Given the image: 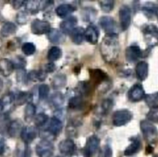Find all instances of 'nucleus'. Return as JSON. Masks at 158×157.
<instances>
[{"instance_id": "f257e3e1", "label": "nucleus", "mask_w": 158, "mask_h": 157, "mask_svg": "<svg viewBox=\"0 0 158 157\" xmlns=\"http://www.w3.org/2000/svg\"><path fill=\"white\" fill-rule=\"evenodd\" d=\"M100 54L106 62L113 63L118 59L120 51L117 34H106L100 43Z\"/></svg>"}, {"instance_id": "f03ea898", "label": "nucleus", "mask_w": 158, "mask_h": 157, "mask_svg": "<svg viewBox=\"0 0 158 157\" xmlns=\"http://www.w3.org/2000/svg\"><path fill=\"white\" fill-rule=\"evenodd\" d=\"M133 119V113L128 109H120L116 111L112 117L114 126L120 127L126 125Z\"/></svg>"}, {"instance_id": "7ed1b4c3", "label": "nucleus", "mask_w": 158, "mask_h": 157, "mask_svg": "<svg viewBox=\"0 0 158 157\" xmlns=\"http://www.w3.org/2000/svg\"><path fill=\"white\" fill-rule=\"evenodd\" d=\"M140 126L145 140L148 142H154L157 135V129L155 125L149 121L143 120L140 122Z\"/></svg>"}, {"instance_id": "20e7f679", "label": "nucleus", "mask_w": 158, "mask_h": 157, "mask_svg": "<svg viewBox=\"0 0 158 157\" xmlns=\"http://www.w3.org/2000/svg\"><path fill=\"white\" fill-rule=\"evenodd\" d=\"M89 75L91 80L90 85L95 87L102 86L103 85H106L110 81L107 74L100 69L89 70Z\"/></svg>"}, {"instance_id": "39448f33", "label": "nucleus", "mask_w": 158, "mask_h": 157, "mask_svg": "<svg viewBox=\"0 0 158 157\" xmlns=\"http://www.w3.org/2000/svg\"><path fill=\"white\" fill-rule=\"evenodd\" d=\"M145 40L149 46L158 45V28L153 24L147 25L143 29Z\"/></svg>"}, {"instance_id": "423d86ee", "label": "nucleus", "mask_w": 158, "mask_h": 157, "mask_svg": "<svg viewBox=\"0 0 158 157\" xmlns=\"http://www.w3.org/2000/svg\"><path fill=\"white\" fill-rule=\"evenodd\" d=\"M54 146L52 142L42 139L35 147V152L39 157H52L54 154Z\"/></svg>"}, {"instance_id": "0eeeda50", "label": "nucleus", "mask_w": 158, "mask_h": 157, "mask_svg": "<svg viewBox=\"0 0 158 157\" xmlns=\"http://www.w3.org/2000/svg\"><path fill=\"white\" fill-rule=\"evenodd\" d=\"M51 29L50 23L48 21L35 19L31 23V31L35 35H43L47 34Z\"/></svg>"}, {"instance_id": "6e6552de", "label": "nucleus", "mask_w": 158, "mask_h": 157, "mask_svg": "<svg viewBox=\"0 0 158 157\" xmlns=\"http://www.w3.org/2000/svg\"><path fill=\"white\" fill-rule=\"evenodd\" d=\"M119 20H120V27L122 30H127L131 23V9L129 6L123 5L120 8Z\"/></svg>"}, {"instance_id": "1a4fd4ad", "label": "nucleus", "mask_w": 158, "mask_h": 157, "mask_svg": "<svg viewBox=\"0 0 158 157\" xmlns=\"http://www.w3.org/2000/svg\"><path fill=\"white\" fill-rule=\"evenodd\" d=\"M100 145V140L98 136L93 135L86 140V146L83 149L87 157H93L96 154Z\"/></svg>"}, {"instance_id": "9d476101", "label": "nucleus", "mask_w": 158, "mask_h": 157, "mask_svg": "<svg viewBox=\"0 0 158 157\" xmlns=\"http://www.w3.org/2000/svg\"><path fill=\"white\" fill-rule=\"evenodd\" d=\"M100 25L106 34H117V23L113 17L103 15L100 19Z\"/></svg>"}, {"instance_id": "9b49d317", "label": "nucleus", "mask_w": 158, "mask_h": 157, "mask_svg": "<svg viewBox=\"0 0 158 157\" xmlns=\"http://www.w3.org/2000/svg\"><path fill=\"white\" fill-rule=\"evenodd\" d=\"M125 55L128 62L135 63L143 57V51L137 45H131L127 47Z\"/></svg>"}, {"instance_id": "f8f14e48", "label": "nucleus", "mask_w": 158, "mask_h": 157, "mask_svg": "<svg viewBox=\"0 0 158 157\" xmlns=\"http://www.w3.org/2000/svg\"><path fill=\"white\" fill-rule=\"evenodd\" d=\"M128 98L132 102H140V100L144 98L145 97V91L143 89V86L140 84H136L133 85L130 88L128 91Z\"/></svg>"}, {"instance_id": "ddd939ff", "label": "nucleus", "mask_w": 158, "mask_h": 157, "mask_svg": "<svg viewBox=\"0 0 158 157\" xmlns=\"http://www.w3.org/2000/svg\"><path fill=\"white\" fill-rule=\"evenodd\" d=\"M37 136V129L34 126H26L23 127L21 133H20V137L22 140L26 145H29V143L32 142Z\"/></svg>"}, {"instance_id": "4468645a", "label": "nucleus", "mask_w": 158, "mask_h": 157, "mask_svg": "<svg viewBox=\"0 0 158 157\" xmlns=\"http://www.w3.org/2000/svg\"><path fill=\"white\" fill-rule=\"evenodd\" d=\"M100 32L98 28L94 25H89L84 31V38L91 44H97L98 42Z\"/></svg>"}, {"instance_id": "2eb2a0df", "label": "nucleus", "mask_w": 158, "mask_h": 157, "mask_svg": "<svg viewBox=\"0 0 158 157\" xmlns=\"http://www.w3.org/2000/svg\"><path fill=\"white\" fill-rule=\"evenodd\" d=\"M59 150L62 154L66 156H72L76 151L75 142L71 139H64L59 144Z\"/></svg>"}, {"instance_id": "dca6fc26", "label": "nucleus", "mask_w": 158, "mask_h": 157, "mask_svg": "<svg viewBox=\"0 0 158 157\" xmlns=\"http://www.w3.org/2000/svg\"><path fill=\"white\" fill-rule=\"evenodd\" d=\"M77 24V19L75 16L68 17L64 20L60 25V30L64 34H70L71 32L76 28Z\"/></svg>"}, {"instance_id": "f3484780", "label": "nucleus", "mask_w": 158, "mask_h": 157, "mask_svg": "<svg viewBox=\"0 0 158 157\" xmlns=\"http://www.w3.org/2000/svg\"><path fill=\"white\" fill-rule=\"evenodd\" d=\"M47 38L53 44H60L65 41V34L58 29H52L48 32Z\"/></svg>"}, {"instance_id": "a211bd4d", "label": "nucleus", "mask_w": 158, "mask_h": 157, "mask_svg": "<svg viewBox=\"0 0 158 157\" xmlns=\"http://www.w3.org/2000/svg\"><path fill=\"white\" fill-rule=\"evenodd\" d=\"M149 71L148 63L145 61H140L137 63L135 68V73L137 79L140 81H143L147 79Z\"/></svg>"}, {"instance_id": "6ab92c4d", "label": "nucleus", "mask_w": 158, "mask_h": 157, "mask_svg": "<svg viewBox=\"0 0 158 157\" xmlns=\"http://www.w3.org/2000/svg\"><path fill=\"white\" fill-rule=\"evenodd\" d=\"M23 129V123L19 119H15V120L9 122V125L8 126L7 133L9 136L12 138H15L21 133L22 130Z\"/></svg>"}, {"instance_id": "aec40b11", "label": "nucleus", "mask_w": 158, "mask_h": 157, "mask_svg": "<svg viewBox=\"0 0 158 157\" xmlns=\"http://www.w3.org/2000/svg\"><path fill=\"white\" fill-rule=\"evenodd\" d=\"M131 143L124 150V155L127 156H131L138 153L142 147L141 141L139 138H133L131 139Z\"/></svg>"}, {"instance_id": "412c9836", "label": "nucleus", "mask_w": 158, "mask_h": 157, "mask_svg": "<svg viewBox=\"0 0 158 157\" xmlns=\"http://www.w3.org/2000/svg\"><path fill=\"white\" fill-rule=\"evenodd\" d=\"M62 129H63V122H62V121L57 119V118L52 117L50 122H49V125H48V128L46 129V130L49 133H51L52 136L56 137L61 133Z\"/></svg>"}, {"instance_id": "4be33fe9", "label": "nucleus", "mask_w": 158, "mask_h": 157, "mask_svg": "<svg viewBox=\"0 0 158 157\" xmlns=\"http://www.w3.org/2000/svg\"><path fill=\"white\" fill-rule=\"evenodd\" d=\"M14 66L10 60L3 58L0 60V74L4 77H9L12 74Z\"/></svg>"}, {"instance_id": "5701e85b", "label": "nucleus", "mask_w": 158, "mask_h": 157, "mask_svg": "<svg viewBox=\"0 0 158 157\" xmlns=\"http://www.w3.org/2000/svg\"><path fill=\"white\" fill-rule=\"evenodd\" d=\"M75 9V7H73L72 5L64 3V4H61L57 6L56 9V13L60 18L64 19L69 16L71 13H73Z\"/></svg>"}, {"instance_id": "b1692460", "label": "nucleus", "mask_w": 158, "mask_h": 157, "mask_svg": "<svg viewBox=\"0 0 158 157\" xmlns=\"http://www.w3.org/2000/svg\"><path fill=\"white\" fill-rule=\"evenodd\" d=\"M84 31L85 29L81 26L76 27L71 32L70 37L72 41L76 44H80L84 40Z\"/></svg>"}, {"instance_id": "393cba45", "label": "nucleus", "mask_w": 158, "mask_h": 157, "mask_svg": "<svg viewBox=\"0 0 158 157\" xmlns=\"http://www.w3.org/2000/svg\"><path fill=\"white\" fill-rule=\"evenodd\" d=\"M17 31V27L15 24L11 22H7L4 23L2 26V29L0 30V33L3 37H8L13 35Z\"/></svg>"}, {"instance_id": "a878e982", "label": "nucleus", "mask_w": 158, "mask_h": 157, "mask_svg": "<svg viewBox=\"0 0 158 157\" xmlns=\"http://www.w3.org/2000/svg\"><path fill=\"white\" fill-rule=\"evenodd\" d=\"M84 107V100L80 95L72 97L69 101V108L73 110H81Z\"/></svg>"}, {"instance_id": "bb28decb", "label": "nucleus", "mask_w": 158, "mask_h": 157, "mask_svg": "<svg viewBox=\"0 0 158 157\" xmlns=\"http://www.w3.org/2000/svg\"><path fill=\"white\" fill-rule=\"evenodd\" d=\"M66 76L63 74H58L52 78V86L54 89H61L66 85Z\"/></svg>"}, {"instance_id": "cd10ccee", "label": "nucleus", "mask_w": 158, "mask_h": 157, "mask_svg": "<svg viewBox=\"0 0 158 157\" xmlns=\"http://www.w3.org/2000/svg\"><path fill=\"white\" fill-rule=\"evenodd\" d=\"M36 113V108L32 103H28L24 110V120L26 122H30L34 119Z\"/></svg>"}, {"instance_id": "c85d7f7f", "label": "nucleus", "mask_w": 158, "mask_h": 157, "mask_svg": "<svg viewBox=\"0 0 158 157\" xmlns=\"http://www.w3.org/2000/svg\"><path fill=\"white\" fill-rule=\"evenodd\" d=\"M32 99V95L27 91H20L19 93H18L16 97H15V103L17 105H23L27 102L30 103Z\"/></svg>"}, {"instance_id": "c756f323", "label": "nucleus", "mask_w": 158, "mask_h": 157, "mask_svg": "<svg viewBox=\"0 0 158 157\" xmlns=\"http://www.w3.org/2000/svg\"><path fill=\"white\" fill-rule=\"evenodd\" d=\"M62 57V50L59 46H52L49 50L47 54V59L52 63L58 60Z\"/></svg>"}, {"instance_id": "7c9ffc66", "label": "nucleus", "mask_w": 158, "mask_h": 157, "mask_svg": "<svg viewBox=\"0 0 158 157\" xmlns=\"http://www.w3.org/2000/svg\"><path fill=\"white\" fill-rule=\"evenodd\" d=\"M44 2L40 1H27L26 2V9L29 11V13L35 14L40 11L41 6Z\"/></svg>"}, {"instance_id": "2f4dec72", "label": "nucleus", "mask_w": 158, "mask_h": 157, "mask_svg": "<svg viewBox=\"0 0 158 157\" xmlns=\"http://www.w3.org/2000/svg\"><path fill=\"white\" fill-rule=\"evenodd\" d=\"M145 102L151 108H158V92L145 95Z\"/></svg>"}, {"instance_id": "473e14b6", "label": "nucleus", "mask_w": 158, "mask_h": 157, "mask_svg": "<svg viewBox=\"0 0 158 157\" xmlns=\"http://www.w3.org/2000/svg\"><path fill=\"white\" fill-rule=\"evenodd\" d=\"M50 101L54 107H56V108H60L64 103V96H63V94L61 92L56 91V92L52 94V95L51 96Z\"/></svg>"}, {"instance_id": "72a5a7b5", "label": "nucleus", "mask_w": 158, "mask_h": 157, "mask_svg": "<svg viewBox=\"0 0 158 157\" xmlns=\"http://www.w3.org/2000/svg\"><path fill=\"white\" fill-rule=\"evenodd\" d=\"M97 12L94 8H86L83 9V12L82 13L83 15V20L86 22H93L96 18V15Z\"/></svg>"}, {"instance_id": "f704fd0d", "label": "nucleus", "mask_w": 158, "mask_h": 157, "mask_svg": "<svg viewBox=\"0 0 158 157\" xmlns=\"http://www.w3.org/2000/svg\"><path fill=\"white\" fill-rule=\"evenodd\" d=\"M49 121V117L45 113L41 112L37 114L34 118V123L36 127H43Z\"/></svg>"}, {"instance_id": "c9c22d12", "label": "nucleus", "mask_w": 158, "mask_h": 157, "mask_svg": "<svg viewBox=\"0 0 158 157\" xmlns=\"http://www.w3.org/2000/svg\"><path fill=\"white\" fill-rule=\"evenodd\" d=\"M91 88L92 85L88 82H80L78 85L77 91L80 94V96H88L91 92Z\"/></svg>"}, {"instance_id": "e433bc0d", "label": "nucleus", "mask_w": 158, "mask_h": 157, "mask_svg": "<svg viewBox=\"0 0 158 157\" xmlns=\"http://www.w3.org/2000/svg\"><path fill=\"white\" fill-rule=\"evenodd\" d=\"M115 6V1L114 0H104L100 2V6L104 12L109 13L114 9Z\"/></svg>"}, {"instance_id": "4c0bfd02", "label": "nucleus", "mask_w": 158, "mask_h": 157, "mask_svg": "<svg viewBox=\"0 0 158 157\" xmlns=\"http://www.w3.org/2000/svg\"><path fill=\"white\" fill-rule=\"evenodd\" d=\"M49 94V87L46 84H42L39 86L38 95L40 100H45L47 98Z\"/></svg>"}, {"instance_id": "58836bf2", "label": "nucleus", "mask_w": 158, "mask_h": 157, "mask_svg": "<svg viewBox=\"0 0 158 157\" xmlns=\"http://www.w3.org/2000/svg\"><path fill=\"white\" fill-rule=\"evenodd\" d=\"M22 51L26 56L32 55L35 52V44L32 43H30V42L23 43V46H22Z\"/></svg>"}, {"instance_id": "ea45409f", "label": "nucleus", "mask_w": 158, "mask_h": 157, "mask_svg": "<svg viewBox=\"0 0 158 157\" xmlns=\"http://www.w3.org/2000/svg\"><path fill=\"white\" fill-rule=\"evenodd\" d=\"M9 122H9V118L6 115H1L0 116V134L7 133Z\"/></svg>"}, {"instance_id": "a19ab883", "label": "nucleus", "mask_w": 158, "mask_h": 157, "mask_svg": "<svg viewBox=\"0 0 158 157\" xmlns=\"http://www.w3.org/2000/svg\"><path fill=\"white\" fill-rule=\"evenodd\" d=\"M143 11L147 15H157L158 12V6L153 4V3L148 2L143 7Z\"/></svg>"}, {"instance_id": "79ce46f5", "label": "nucleus", "mask_w": 158, "mask_h": 157, "mask_svg": "<svg viewBox=\"0 0 158 157\" xmlns=\"http://www.w3.org/2000/svg\"><path fill=\"white\" fill-rule=\"evenodd\" d=\"M29 20V14L26 11H21L16 15V22L19 25H25Z\"/></svg>"}, {"instance_id": "37998d69", "label": "nucleus", "mask_w": 158, "mask_h": 157, "mask_svg": "<svg viewBox=\"0 0 158 157\" xmlns=\"http://www.w3.org/2000/svg\"><path fill=\"white\" fill-rule=\"evenodd\" d=\"M97 157H113L112 149L110 146L105 145L99 151Z\"/></svg>"}, {"instance_id": "c03bdc74", "label": "nucleus", "mask_w": 158, "mask_h": 157, "mask_svg": "<svg viewBox=\"0 0 158 157\" xmlns=\"http://www.w3.org/2000/svg\"><path fill=\"white\" fill-rule=\"evenodd\" d=\"M147 119L148 121L151 122H156L158 123V108H151L147 115Z\"/></svg>"}, {"instance_id": "a18cd8bd", "label": "nucleus", "mask_w": 158, "mask_h": 157, "mask_svg": "<svg viewBox=\"0 0 158 157\" xmlns=\"http://www.w3.org/2000/svg\"><path fill=\"white\" fill-rule=\"evenodd\" d=\"M113 105H114V103H113V101L111 99L107 98L105 99L104 101H103L101 105L102 110H103V112L105 113V114H107L109 111H111L113 108Z\"/></svg>"}, {"instance_id": "49530a36", "label": "nucleus", "mask_w": 158, "mask_h": 157, "mask_svg": "<svg viewBox=\"0 0 158 157\" xmlns=\"http://www.w3.org/2000/svg\"><path fill=\"white\" fill-rule=\"evenodd\" d=\"M12 63H13L14 68H17L18 70L23 69L25 68L26 64V61L24 58H23L22 57L19 56L16 58L15 59L14 61H12Z\"/></svg>"}, {"instance_id": "de8ad7c7", "label": "nucleus", "mask_w": 158, "mask_h": 157, "mask_svg": "<svg viewBox=\"0 0 158 157\" xmlns=\"http://www.w3.org/2000/svg\"><path fill=\"white\" fill-rule=\"evenodd\" d=\"M19 157H29L30 156V148H29L28 145L24 143L23 146H21L18 150Z\"/></svg>"}, {"instance_id": "09e8293b", "label": "nucleus", "mask_w": 158, "mask_h": 157, "mask_svg": "<svg viewBox=\"0 0 158 157\" xmlns=\"http://www.w3.org/2000/svg\"><path fill=\"white\" fill-rule=\"evenodd\" d=\"M26 77H27V75L26 74L25 70H19L18 72H17L16 74V80L18 81H25V80H27V79H26Z\"/></svg>"}, {"instance_id": "8fccbe9b", "label": "nucleus", "mask_w": 158, "mask_h": 157, "mask_svg": "<svg viewBox=\"0 0 158 157\" xmlns=\"http://www.w3.org/2000/svg\"><path fill=\"white\" fill-rule=\"evenodd\" d=\"M56 69V66L53 63H49L45 65V68L43 71L47 74V73H51Z\"/></svg>"}, {"instance_id": "3c124183", "label": "nucleus", "mask_w": 158, "mask_h": 157, "mask_svg": "<svg viewBox=\"0 0 158 157\" xmlns=\"http://www.w3.org/2000/svg\"><path fill=\"white\" fill-rule=\"evenodd\" d=\"M6 151V140L0 137V156H2Z\"/></svg>"}, {"instance_id": "603ef678", "label": "nucleus", "mask_w": 158, "mask_h": 157, "mask_svg": "<svg viewBox=\"0 0 158 157\" xmlns=\"http://www.w3.org/2000/svg\"><path fill=\"white\" fill-rule=\"evenodd\" d=\"M71 156L72 157H87L83 150H77V151L76 150V151L73 153V154Z\"/></svg>"}, {"instance_id": "864d4df0", "label": "nucleus", "mask_w": 158, "mask_h": 157, "mask_svg": "<svg viewBox=\"0 0 158 157\" xmlns=\"http://www.w3.org/2000/svg\"><path fill=\"white\" fill-rule=\"evenodd\" d=\"M12 4L14 9H19L25 4V1H12Z\"/></svg>"}, {"instance_id": "5fc2aeb1", "label": "nucleus", "mask_w": 158, "mask_h": 157, "mask_svg": "<svg viewBox=\"0 0 158 157\" xmlns=\"http://www.w3.org/2000/svg\"><path fill=\"white\" fill-rule=\"evenodd\" d=\"M146 151H147V153H152L153 151H154V148H153L152 146H148V147H147L146 149Z\"/></svg>"}, {"instance_id": "6e6d98bb", "label": "nucleus", "mask_w": 158, "mask_h": 157, "mask_svg": "<svg viewBox=\"0 0 158 157\" xmlns=\"http://www.w3.org/2000/svg\"><path fill=\"white\" fill-rule=\"evenodd\" d=\"M4 110V105H3L2 100H0V114L2 112V111Z\"/></svg>"}, {"instance_id": "4d7b16f0", "label": "nucleus", "mask_w": 158, "mask_h": 157, "mask_svg": "<svg viewBox=\"0 0 158 157\" xmlns=\"http://www.w3.org/2000/svg\"><path fill=\"white\" fill-rule=\"evenodd\" d=\"M2 87V81L0 80V90H1Z\"/></svg>"}, {"instance_id": "13d9d810", "label": "nucleus", "mask_w": 158, "mask_h": 157, "mask_svg": "<svg viewBox=\"0 0 158 157\" xmlns=\"http://www.w3.org/2000/svg\"><path fill=\"white\" fill-rule=\"evenodd\" d=\"M154 157H158V155H156V156H154Z\"/></svg>"}, {"instance_id": "bf43d9fd", "label": "nucleus", "mask_w": 158, "mask_h": 157, "mask_svg": "<svg viewBox=\"0 0 158 157\" xmlns=\"http://www.w3.org/2000/svg\"><path fill=\"white\" fill-rule=\"evenodd\" d=\"M157 16V18H158V12H157V15H156Z\"/></svg>"}, {"instance_id": "052dcab7", "label": "nucleus", "mask_w": 158, "mask_h": 157, "mask_svg": "<svg viewBox=\"0 0 158 157\" xmlns=\"http://www.w3.org/2000/svg\"><path fill=\"white\" fill-rule=\"evenodd\" d=\"M56 157H63V156H56Z\"/></svg>"}]
</instances>
